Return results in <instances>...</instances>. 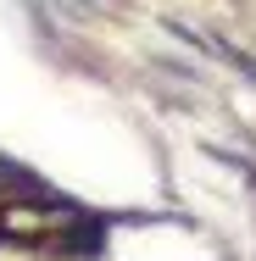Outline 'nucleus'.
<instances>
[{
  "mask_svg": "<svg viewBox=\"0 0 256 261\" xmlns=\"http://www.w3.org/2000/svg\"><path fill=\"white\" fill-rule=\"evenodd\" d=\"M0 178H11V184H28L22 172H11V161H0Z\"/></svg>",
  "mask_w": 256,
  "mask_h": 261,
  "instance_id": "1",
  "label": "nucleus"
}]
</instances>
